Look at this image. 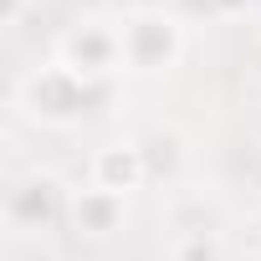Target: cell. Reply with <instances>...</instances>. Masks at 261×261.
I'll return each instance as SVG.
<instances>
[{
	"label": "cell",
	"mask_w": 261,
	"mask_h": 261,
	"mask_svg": "<svg viewBox=\"0 0 261 261\" xmlns=\"http://www.w3.org/2000/svg\"><path fill=\"white\" fill-rule=\"evenodd\" d=\"M102 97H108V82H87V77H77V72L62 67V62L36 67V72L16 87V108H21L26 118L46 123V128H72V123H82Z\"/></svg>",
	"instance_id": "6da1fadb"
},
{
	"label": "cell",
	"mask_w": 261,
	"mask_h": 261,
	"mask_svg": "<svg viewBox=\"0 0 261 261\" xmlns=\"http://www.w3.org/2000/svg\"><path fill=\"white\" fill-rule=\"evenodd\" d=\"M123 67L128 72H169L185 51V26L164 11H134L123 26Z\"/></svg>",
	"instance_id": "7a4b0ae2"
},
{
	"label": "cell",
	"mask_w": 261,
	"mask_h": 261,
	"mask_svg": "<svg viewBox=\"0 0 261 261\" xmlns=\"http://www.w3.org/2000/svg\"><path fill=\"white\" fill-rule=\"evenodd\" d=\"M57 62L72 67L87 82H108L123 67V36L108 21H77L62 41H57Z\"/></svg>",
	"instance_id": "3957f363"
},
{
	"label": "cell",
	"mask_w": 261,
	"mask_h": 261,
	"mask_svg": "<svg viewBox=\"0 0 261 261\" xmlns=\"http://www.w3.org/2000/svg\"><path fill=\"white\" fill-rule=\"evenodd\" d=\"M67 190L51 179V174H26L11 185L6 195V220L16 230H51L57 220H67Z\"/></svg>",
	"instance_id": "277c9868"
},
{
	"label": "cell",
	"mask_w": 261,
	"mask_h": 261,
	"mask_svg": "<svg viewBox=\"0 0 261 261\" xmlns=\"http://www.w3.org/2000/svg\"><path fill=\"white\" fill-rule=\"evenodd\" d=\"M67 220H72V230L82 241H108V236H118L128 225V195H113V190H97V185L72 190Z\"/></svg>",
	"instance_id": "5b68a950"
},
{
	"label": "cell",
	"mask_w": 261,
	"mask_h": 261,
	"mask_svg": "<svg viewBox=\"0 0 261 261\" xmlns=\"http://www.w3.org/2000/svg\"><path fill=\"white\" fill-rule=\"evenodd\" d=\"M92 185L97 190H113V195H128L149 185V159H144V144H102L92 154Z\"/></svg>",
	"instance_id": "8992f818"
},
{
	"label": "cell",
	"mask_w": 261,
	"mask_h": 261,
	"mask_svg": "<svg viewBox=\"0 0 261 261\" xmlns=\"http://www.w3.org/2000/svg\"><path fill=\"white\" fill-rule=\"evenodd\" d=\"M139 144H144V159H149V179H174L179 174V164H185V139L179 134L154 128V134L139 139Z\"/></svg>",
	"instance_id": "52a82bcc"
},
{
	"label": "cell",
	"mask_w": 261,
	"mask_h": 261,
	"mask_svg": "<svg viewBox=\"0 0 261 261\" xmlns=\"http://www.w3.org/2000/svg\"><path fill=\"white\" fill-rule=\"evenodd\" d=\"M169 261H220L215 230H179L174 246H169Z\"/></svg>",
	"instance_id": "ba28073f"
},
{
	"label": "cell",
	"mask_w": 261,
	"mask_h": 261,
	"mask_svg": "<svg viewBox=\"0 0 261 261\" xmlns=\"http://www.w3.org/2000/svg\"><path fill=\"white\" fill-rule=\"evenodd\" d=\"M26 11H31V0H0V31H21Z\"/></svg>",
	"instance_id": "9c48e42d"
},
{
	"label": "cell",
	"mask_w": 261,
	"mask_h": 261,
	"mask_svg": "<svg viewBox=\"0 0 261 261\" xmlns=\"http://www.w3.org/2000/svg\"><path fill=\"white\" fill-rule=\"evenodd\" d=\"M256 236H261V220H256Z\"/></svg>",
	"instance_id": "30bf717a"
}]
</instances>
